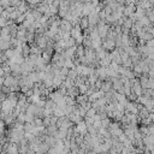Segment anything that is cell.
Segmentation results:
<instances>
[{
    "instance_id": "2",
    "label": "cell",
    "mask_w": 154,
    "mask_h": 154,
    "mask_svg": "<svg viewBox=\"0 0 154 154\" xmlns=\"http://www.w3.org/2000/svg\"><path fill=\"white\" fill-rule=\"evenodd\" d=\"M100 90L105 94V93H107V91H111L112 90V82L111 81H103L102 82V84H101V87H100Z\"/></svg>"
},
{
    "instance_id": "4",
    "label": "cell",
    "mask_w": 154,
    "mask_h": 154,
    "mask_svg": "<svg viewBox=\"0 0 154 154\" xmlns=\"http://www.w3.org/2000/svg\"><path fill=\"white\" fill-rule=\"evenodd\" d=\"M77 76H78V73H77V72H76L73 69H71V70H69L66 78H69V79H71V81H73V82H75V79L77 78Z\"/></svg>"
},
{
    "instance_id": "8",
    "label": "cell",
    "mask_w": 154,
    "mask_h": 154,
    "mask_svg": "<svg viewBox=\"0 0 154 154\" xmlns=\"http://www.w3.org/2000/svg\"><path fill=\"white\" fill-rule=\"evenodd\" d=\"M105 2H109V1H113V0H103Z\"/></svg>"
},
{
    "instance_id": "7",
    "label": "cell",
    "mask_w": 154,
    "mask_h": 154,
    "mask_svg": "<svg viewBox=\"0 0 154 154\" xmlns=\"http://www.w3.org/2000/svg\"><path fill=\"white\" fill-rule=\"evenodd\" d=\"M0 154H7V153H6V152H4V150H1V152H0Z\"/></svg>"
},
{
    "instance_id": "9",
    "label": "cell",
    "mask_w": 154,
    "mask_h": 154,
    "mask_svg": "<svg viewBox=\"0 0 154 154\" xmlns=\"http://www.w3.org/2000/svg\"><path fill=\"white\" fill-rule=\"evenodd\" d=\"M43 154H48V153H43Z\"/></svg>"
},
{
    "instance_id": "1",
    "label": "cell",
    "mask_w": 154,
    "mask_h": 154,
    "mask_svg": "<svg viewBox=\"0 0 154 154\" xmlns=\"http://www.w3.org/2000/svg\"><path fill=\"white\" fill-rule=\"evenodd\" d=\"M78 26L81 28L82 31H84V30H87V29L89 28V22H88V17H87V16H82V17H79Z\"/></svg>"
},
{
    "instance_id": "3",
    "label": "cell",
    "mask_w": 154,
    "mask_h": 154,
    "mask_svg": "<svg viewBox=\"0 0 154 154\" xmlns=\"http://www.w3.org/2000/svg\"><path fill=\"white\" fill-rule=\"evenodd\" d=\"M22 54H23L24 59L28 58V55L30 54V46L28 43H23L22 45Z\"/></svg>"
},
{
    "instance_id": "6",
    "label": "cell",
    "mask_w": 154,
    "mask_h": 154,
    "mask_svg": "<svg viewBox=\"0 0 154 154\" xmlns=\"http://www.w3.org/2000/svg\"><path fill=\"white\" fill-rule=\"evenodd\" d=\"M0 6L5 10V8H7L8 6H10V0H0Z\"/></svg>"
},
{
    "instance_id": "5",
    "label": "cell",
    "mask_w": 154,
    "mask_h": 154,
    "mask_svg": "<svg viewBox=\"0 0 154 154\" xmlns=\"http://www.w3.org/2000/svg\"><path fill=\"white\" fill-rule=\"evenodd\" d=\"M95 114H96V111H95L94 108H89V109L85 112V116H84V117H87V118H93Z\"/></svg>"
}]
</instances>
